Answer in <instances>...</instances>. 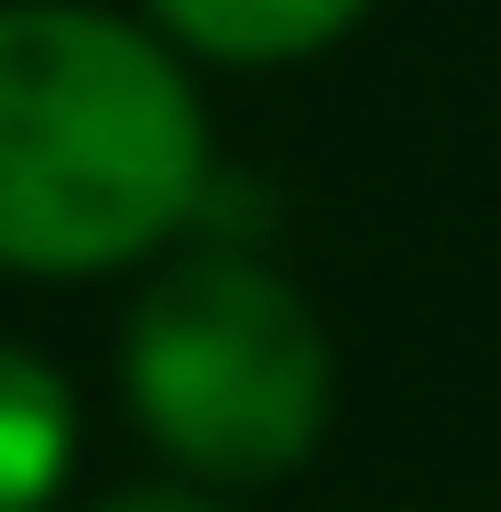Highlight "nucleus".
I'll use <instances>...</instances> for the list:
<instances>
[{
  "instance_id": "nucleus-4",
  "label": "nucleus",
  "mask_w": 501,
  "mask_h": 512,
  "mask_svg": "<svg viewBox=\"0 0 501 512\" xmlns=\"http://www.w3.org/2000/svg\"><path fill=\"white\" fill-rule=\"evenodd\" d=\"M77 480V393L55 360L0 338V512H55Z\"/></svg>"
},
{
  "instance_id": "nucleus-3",
  "label": "nucleus",
  "mask_w": 501,
  "mask_h": 512,
  "mask_svg": "<svg viewBox=\"0 0 501 512\" xmlns=\"http://www.w3.org/2000/svg\"><path fill=\"white\" fill-rule=\"evenodd\" d=\"M153 33L175 55H207V66H295V55H327L371 0H142Z\"/></svg>"
},
{
  "instance_id": "nucleus-2",
  "label": "nucleus",
  "mask_w": 501,
  "mask_h": 512,
  "mask_svg": "<svg viewBox=\"0 0 501 512\" xmlns=\"http://www.w3.org/2000/svg\"><path fill=\"white\" fill-rule=\"evenodd\" d=\"M120 393H131V425L186 480L251 491V480L305 469V447L327 436L338 360H327L316 306L262 251L207 240L142 284V306L120 327Z\"/></svg>"
},
{
  "instance_id": "nucleus-5",
  "label": "nucleus",
  "mask_w": 501,
  "mask_h": 512,
  "mask_svg": "<svg viewBox=\"0 0 501 512\" xmlns=\"http://www.w3.org/2000/svg\"><path fill=\"white\" fill-rule=\"evenodd\" d=\"M88 512H229V502H207V491H109Z\"/></svg>"
},
{
  "instance_id": "nucleus-1",
  "label": "nucleus",
  "mask_w": 501,
  "mask_h": 512,
  "mask_svg": "<svg viewBox=\"0 0 501 512\" xmlns=\"http://www.w3.org/2000/svg\"><path fill=\"white\" fill-rule=\"evenodd\" d=\"M197 207L207 99L186 55L88 0H0V273H131Z\"/></svg>"
}]
</instances>
